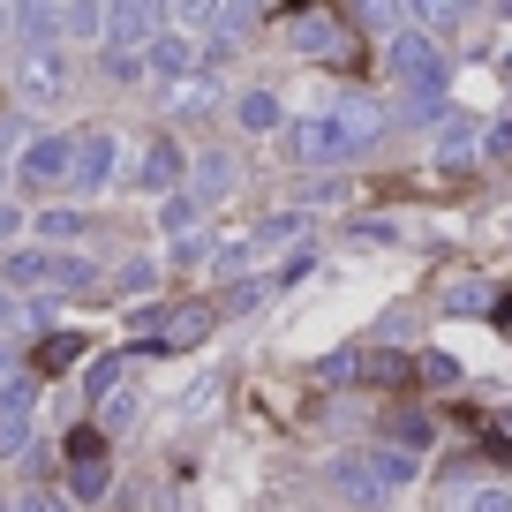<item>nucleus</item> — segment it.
<instances>
[{
  "mask_svg": "<svg viewBox=\"0 0 512 512\" xmlns=\"http://www.w3.org/2000/svg\"><path fill=\"white\" fill-rule=\"evenodd\" d=\"M174 181H181V151L159 136V144H151L144 159H136V189H174Z\"/></svg>",
  "mask_w": 512,
  "mask_h": 512,
  "instance_id": "nucleus-14",
  "label": "nucleus"
},
{
  "mask_svg": "<svg viewBox=\"0 0 512 512\" xmlns=\"http://www.w3.org/2000/svg\"><path fill=\"white\" fill-rule=\"evenodd\" d=\"M136 68H144V61H136L128 46H113V53H106V76H136Z\"/></svg>",
  "mask_w": 512,
  "mask_h": 512,
  "instance_id": "nucleus-26",
  "label": "nucleus"
},
{
  "mask_svg": "<svg viewBox=\"0 0 512 512\" xmlns=\"http://www.w3.org/2000/svg\"><path fill=\"white\" fill-rule=\"evenodd\" d=\"M241 128H249V136H272V128H279V98L249 91V98H241Z\"/></svg>",
  "mask_w": 512,
  "mask_h": 512,
  "instance_id": "nucleus-17",
  "label": "nucleus"
},
{
  "mask_svg": "<svg viewBox=\"0 0 512 512\" xmlns=\"http://www.w3.org/2000/svg\"><path fill=\"white\" fill-rule=\"evenodd\" d=\"M377 136V113L369 106H347V113H317V121L287 128V151L302 166H332V159H354V151Z\"/></svg>",
  "mask_w": 512,
  "mask_h": 512,
  "instance_id": "nucleus-1",
  "label": "nucleus"
},
{
  "mask_svg": "<svg viewBox=\"0 0 512 512\" xmlns=\"http://www.w3.org/2000/svg\"><path fill=\"white\" fill-rule=\"evenodd\" d=\"M16 226H23V211H8V204H0V241L16 234Z\"/></svg>",
  "mask_w": 512,
  "mask_h": 512,
  "instance_id": "nucleus-30",
  "label": "nucleus"
},
{
  "mask_svg": "<svg viewBox=\"0 0 512 512\" xmlns=\"http://www.w3.org/2000/svg\"><path fill=\"white\" fill-rule=\"evenodd\" d=\"M113 174V136H76V189H98V181Z\"/></svg>",
  "mask_w": 512,
  "mask_h": 512,
  "instance_id": "nucleus-13",
  "label": "nucleus"
},
{
  "mask_svg": "<svg viewBox=\"0 0 512 512\" xmlns=\"http://www.w3.org/2000/svg\"><path fill=\"white\" fill-rule=\"evenodd\" d=\"M467 512H512V497L505 490H482V497H467Z\"/></svg>",
  "mask_w": 512,
  "mask_h": 512,
  "instance_id": "nucleus-28",
  "label": "nucleus"
},
{
  "mask_svg": "<svg viewBox=\"0 0 512 512\" xmlns=\"http://www.w3.org/2000/svg\"><path fill=\"white\" fill-rule=\"evenodd\" d=\"M234 189V166H226V151H204V159H196V204H204V196H226Z\"/></svg>",
  "mask_w": 512,
  "mask_h": 512,
  "instance_id": "nucleus-16",
  "label": "nucleus"
},
{
  "mask_svg": "<svg viewBox=\"0 0 512 512\" xmlns=\"http://www.w3.org/2000/svg\"><path fill=\"white\" fill-rule=\"evenodd\" d=\"M68 166H76V136H46V144H31V159H23V181H61Z\"/></svg>",
  "mask_w": 512,
  "mask_h": 512,
  "instance_id": "nucleus-11",
  "label": "nucleus"
},
{
  "mask_svg": "<svg viewBox=\"0 0 512 512\" xmlns=\"http://www.w3.org/2000/svg\"><path fill=\"white\" fill-rule=\"evenodd\" d=\"M113 377H121V362H113V354H106V362H91V377H83V392H113Z\"/></svg>",
  "mask_w": 512,
  "mask_h": 512,
  "instance_id": "nucleus-24",
  "label": "nucleus"
},
{
  "mask_svg": "<svg viewBox=\"0 0 512 512\" xmlns=\"http://www.w3.org/2000/svg\"><path fill=\"white\" fill-rule=\"evenodd\" d=\"M144 68H159V76H181V83H189V68H196V46H189V38H151Z\"/></svg>",
  "mask_w": 512,
  "mask_h": 512,
  "instance_id": "nucleus-15",
  "label": "nucleus"
},
{
  "mask_svg": "<svg viewBox=\"0 0 512 512\" xmlns=\"http://www.w3.org/2000/svg\"><path fill=\"white\" fill-rule=\"evenodd\" d=\"M68 91V68H61V53H23V68H16V98H31V106H46V98H61Z\"/></svg>",
  "mask_w": 512,
  "mask_h": 512,
  "instance_id": "nucleus-6",
  "label": "nucleus"
},
{
  "mask_svg": "<svg viewBox=\"0 0 512 512\" xmlns=\"http://www.w3.org/2000/svg\"><path fill=\"white\" fill-rule=\"evenodd\" d=\"M151 23H159L151 8H113V31H151Z\"/></svg>",
  "mask_w": 512,
  "mask_h": 512,
  "instance_id": "nucleus-25",
  "label": "nucleus"
},
{
  "mask_svg": "<svg viewBox=\"0 0 512 512\" xmlns=\"http://www.w3.org/2000/svg\"><path fill=\"white\" fill-rule=\"evenodd\" d=\"M392 437H407V445H415V437H430V422H422V415H392Z\"/></svg>",
  "mask_w": 512,
  "mask_h": 512,
  "instance_id": "nucleus-27",
  "label": "nucleus"
},
{
  "mask_svg": "<svg viewBox=\"0 0 512 512\" xmlns=\"http://www.w3.org/2000/svg\"><path fill=\"white\" fill-rule=\"evenodd\" d=\"M61 460H68V490H76V505H98V497H106V482H113V467H106V430H98V422L68 430V437H61Z\"/></svg>",
  "mask_w": 512,
  "mask_h": 512,
  "instance_id": "nucleus-3",
  "label": "nucleus"
},
{
  "mask_svg": "<svg viewBox=\"0 0 512 512\" xmlns=\"http://www.w3.org/2000/svg\"><path fill=\"white\" fill-rule=\"evenodd\" d=\"M384 68H392V83H400L407 98H422V106H430L437 83H445V53H437V38H422V31L392 38V46H384Z\"/></svg>",
  "mask_w": 512,
  "mask_h": 512,
  "instance_id": "nucleus-2",
  "label": "nucleus"
},
{
  "mask_svg": "<svg viewBox=\"0 0 512 512\" xmlns=\"http://www.w3.org/2000/svg\"><path fill=\"white\" fill-rule=\"evenodd\" d=\"M31 384H0V460H16L23 437H31Z\"/></svg>",
  "mask_w": 512,
  "mask_h": 512,
  "instance_id": "nucleus-7",
  "label": "nucleus"
},
{
  "mask_svg": "<svg viewBox=\"0 0 512 512\" xmlns=\"http://www.w3.org/2000/svg\"><path fill=\"white\" fill-rule=\"evenodd\" d=\"M467 144H482V128H475V121H460V113H452V121L437 128V151H445V159H460Z\"/></svg>",
  "mask_w": 512,
  "mask_h": 512,
  "instance_id": "nucleus-19",
  "label": "nucleus"
},
{
  "mask_svg": "<svg viewBox=\"0 0 512 512\" xmlns=\"http://www.w3.org/2000/svg\"><path fill=\"white\" fill-rule=\"evenodd\" d=\"M83 354H91V339H83V332H53L46 347L31 354V377H61V369H76Z\"/></svg>",
  "mask_w": 512,
  "mask_h": 512,
  "instance_id": "nucleus-12",
  "label": "nucleus"
},
{
  "mask_svg": "<svg viewBox=\"0 0 512 512\" xmlns=\"http://www.w3.org/2000/svg\"><path fill=\"white\" fill-rule=\"evenodd\" d=\"M445 309H452V317H505V294H497V287H482V279H460V287H445Z\"/></svg>",
  "mask_w": 512,
  "mask_h": 512,
  "instance_id": "nucleus-10",
  "label": "nucleus"
},
{
  "mask_svg": "<svg viewBox=\"0 0 512 512\" xmlns=\"http://www.w3.org/2000/svg\"><path fill=\"white\" fill-rule=\"evenodd\" d=\"M76 226H83V219H76V211H68V204H61V211H38V234H53V241H68V234H76Z\"/></svg>",
  "mask_w": 512,
  "mask_h": 512,
  "instance_id": "nucleus-21",
  "label": "nucleus"
},
{
  "mask_svg": "<svg viewBox=\"0 0 512 512\" xmlns=\"http://www.w3.org/2000/svg\"><path fill=\"white\" fill-rule=\"evenodd\" d=\"M16 512H61V497H53V490H31V497H16Z\"/></svg>",
  "mask_w": 512,
  "mask_h": 512,
  "instance_id": "nucleus-29",
  "label": "nucleus"
},
{
  "mask_svg": "<svg viewBox=\"0 0 512 512\" xmlns=\"http://www.w3.org/2000/svg\"><path fill=\"white\" fill-rule=\"evenodd\" d=\"M302 234V219H294V211H279L272 226H256V241H249V256H264V249H287V241Z\"/></svg>",
  "mask_w": 512,
  "mask_h": 512,
  "instance_id": "nucleus-18",
  "label": "nucleus"
},
{
  "mask_svg": "<svg viewBox=\"0 0 512 512\" xmlns=\"http://www.w3.org/2000/svg\"><path fill=\"white\" fill-rule=\"evenodd\" d=\"M482 151H490V159H512V121H497V128H482Z\"/></svg>",
  "mask_w": 512,
  "mask_h": 512,
  "instance_id": "nucleus-23",
  "label": "nucleus"
},
{
  "mask_svg": "<svg viewBox=\"0 0 512 512\" xmlns=\"http://www.w3.org/2000/svg\"><path fill=\"white\" fill-rule=\"evenodd\" d=\"M0 279H8V287H91L98 272L83 256H61V249H16L0 264Z\"/></svg>",
  "mask_w": 512,
  "mask_h": 512,
  "instance_id": "nucleus-4",
  "label": "nucleus"
},
{
  "mask_svg": "<svg viewBox=\"0 0 512 512\" xmlns=\"http://www.w3.org/2000/svg\"><path fill=\"white\" fill-rule=\"evenodd\" d=\"M369 467H377V482H384V490H392V482H415V452H377Z\"/></svg>",
  "mask_w": 512,
  "mask_h": 512,
  "instance_id": "nucleus-20",
  "label": "nucleus"
},
{
  "mask_svg": "<svg viewBox=\"0 0 512 512\" xmlns=\"http://www.w3.org/2000/svg\"><path fill=\"white\" fill-rule=\"evenodd\" d=\"M354 369H362L377 392H392V400H407V392L422 384V362H415V354H400V347H369Z\"/></svg>",
  "mask_w": 512,
  "mask_h": 512,
  "instance_id": "nucleus-5",
  "label": "nucleus"
},
{
  "mask_svg": "<svg viewBox=\"0 0 512 512\" xmlns=\"http://www.w3.org/2000/svg\"><path fill=\"white\" fill-rule=\"evenodd\" d=\"M219 324V309L211 302H196V309H166V324H159V347H196V339Z\"/></svg>",
  "mask_w": 512,
  "mask_h": 512,
  "instance_id": "nucleus-9",
  "label": "nucleus"
},
{
  "mask_svg": "<svg viewBox=\"0 0 512 512\" xmlns=\"http://www.w3.org/2000/svg\"><path fill=\"white\" fill-rule=\"evenodd\" d=\"M324 482H332L339 497H354V505H377V497H384V482H377V467H369V460H332V467H324Z\"/></svg>",
  "mask_w": 512,
  "mask_h": 512,
  "instance_id": "nucleus-8",
  "label": "nucleus"
},
{
  "mask_svg": "<svg viewBox=\"0 0 512 512\" xmlns=\"http://www.w3.org/2000/svg\"><path fill=\"white\" fill-rule=\"evenodd\" d=\"M422 384H460V362H445V354H422Z\"/></svg>",
  "mask_w": 512,
  "mask_h": 512,
  "instance_id": "nucleus-22",
  "label": "nucleus"
}]
</instances>
